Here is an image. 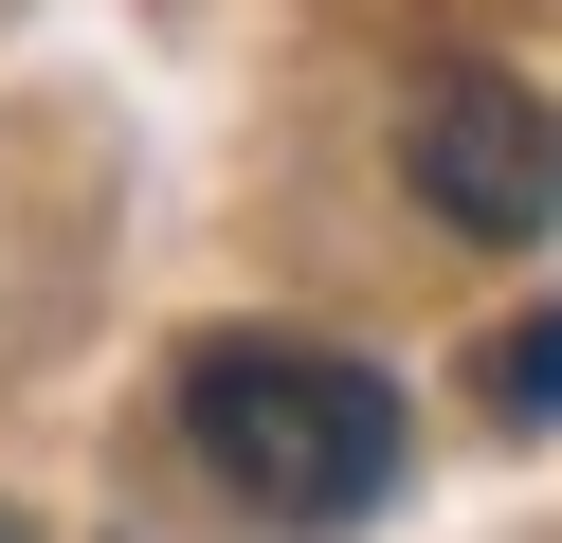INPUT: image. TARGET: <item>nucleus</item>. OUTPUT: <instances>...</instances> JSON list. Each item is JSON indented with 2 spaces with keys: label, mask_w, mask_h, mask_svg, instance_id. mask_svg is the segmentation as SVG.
<instances>
[{
  "label": "nucleus",
  "mask_w": 562,
  "mask_h": 543,
  "mask_svg": "<svg viewBox=\"0 0 562 543\" xmlns=\"http://www.w3.org/2000/svg\"><path fill=\"white\" fill-rule=\"evenodd\" d=\"M490 417H526V434L562 417V308H526L508 344H490Z\"/></svg>",
  "instance_id": "7ed1b4c3"
},
{
  "label": "nucleus",
  "mask_w": 562,
  "mask_h": 543,
  "mask_svg": "<svg viewBox=\"0 0 562 543\" xmlns=\"http://www.w3.org/2000/svg\"><path fill=\"white\" fill-rule=\"evenodd\" d=\"M400 163H417V200H436L453 236L526 253V236L562 217V109L508 91V72H436V91H417V127H400Z\"/></svg>",
  "instance_id": "f03ea898"
},
{
  "label": "nucleus",
  "mask_w": 562,
  "mask_h": 543,
  "mask_svg": "<svg viewBox=\"0 0 562 543\" xmlns=\"http://www.w3.org/2000/svg\"><path fill=\"white\" fill-rule=\"evenodd\" d=\"M0 543H19V525H0Z\"/></svg>",
  "instance_id": "20e7f679"
},
{
  "label": "nucleus",
  "mask_w": 562,
  "mask_h": 543,
  "mask_svg": "<svg viewBox=\"0 0 562 543\" xmlns=\"http://www.w3.org/2000/svg\"><path fill=\"white\" fill-rule=\"evenodd\" d=\"M182 434L255 525H345V507L400 489V398L381 362L345 344H291V326H236V344L182 362Z\"/></svg>",
  "instance_id": "f257e3e1"
}]
</instances>
